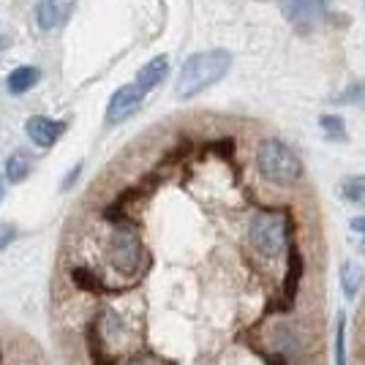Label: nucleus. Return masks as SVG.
I'll return each mask as SVG.
<instances>
[{
  "mask_svg": "<svg viewBox=\"0 0 365 365\" xmlns=\"http://www.w3.org/2000/svg\"><path fill=\"white\" fill-rule=\"evenodd\" d=\"M232 68V55L227 49H207V52H197L188 61L182 63V71L175 85V96L178 98H194L202 91L218 85Z\"/></svg>",
  "mask_w": 365,
  "mask_h": 365,
  "instance_id": "nucleus-1",
  "label": "nucleus"
},
{
  "mask_svg": "<svg viewBox=\"0 0 365 365\" xmlns=\"http://www.w3.org/2000/svg\"><path fill=\"white\" fill-rule=\"evenodd\" d=\"M257 167L262 172L264 180H270L273 185L287 188L300 178L303 164L297 158V153L287 148L281 139H264L257 150Z\"/></svg>",
  "mask_w": 365,
  "mask_h": 365,
  "instance_id": "nucleus-2",
  "label": "nucleus"
},
{
  "mask_svg": "<svg viewBox=\"0 0 365 365\" xmlns=\"http://www.w3.org/2000/svg\"><path fill=\"white\" fill-rule=\"evenodd\" d=\"M248 237L262 257L275 259L287 248V218L278 213L254 215L251 227H248Z\"/></svg>",
  "mask_w": 365,
  "mask_h": 365,
  "instance_id": "nucleus-3",
  "label": "nucleus"
},
{
  "mask_svg": "<svg viewBox=\"0 0 365 365\" xmlns=\"http://www.w3.org/2000/svg\"><path fill=\"white\" fill-rule=\"evenodd\" d=\"M281 14L294 31L311 33L324 19V0H278Z\"/></svg>",
  "mask_w": 365,
  "mask_h": 365,
  "instance_id": "nucleus-4",
  "label": "nucleus"
},
{
  "mask_svg": "<svg viewBox=\"0 0 365 365\" xmlns=\"http://www.w3.org/2000/svg\"><path fill=\"white\" fill-rule=\"evenodd\" d=\"M109 257H112V264L120 273H137L139 262H142V243H139V237L131 229L115 232V237L109 243Z\"/></svg>",
  "mask_w": 365,
  "mask_h": 365,
  "instance_id": "nucleus-5",
  "label": "nucleus"
},
{
  "mask_svg": "<svg viewBox=\"0 0 365 365\" xmlns=\"http://www.w3.org/2000/svg\"><path fill=\"white\" fill-rule=\"evenodd\" d=\"M142 98H145V93L139 91L137 85L118 88L107 104V125H118V123H125L128 118H134L139 107H142Z\"/></svg>",
  "mask_w": 365,
  "mask_h": 365,
  "instance_id": "nucleus-6",
  "label": "nucleus"
},
{
  "mask_svg": "<svg viewBox=\"0 0 365 365\" xmlns=\"http://www.w3.org/2000/svg\"><path fill=\"white\" fill-rule=\"evenodd\" d=\"M63 131H66V123L61 120H49L44 115H36L31 120L25 123V134L33 139V145H38V148H52L58 139L63 137Z\"/></svg>",
  "mask_w": 365,
  "mask_h": 365,
  "instance_id": "nucleus-7",
  "label": "nucleus"
},
{
  "mask_svg": "<svg viewBox=\"0 0 365 365\" xmlns=\"http://www.w3.org/2000/svg\"><path fill=\"white\" fill-rule=\"evenodd\" d=\"M167 74H169V61L161 55V58H153L150 63H145V66L139 68L137 82H134V85H137L142 93H148V91H153Z\"/></svg>",
  "mask_w": 365,
  "mask_h": 365,
  "instance_id": "nucleus-8",
  "label": "nucleus"
},
{
  "mask_svg": "<svg viewBox=\"0 0 365 365\" xmlns=\"http://www.w3.org/2000/svg\"><path fill=\"white\" fill-rule=\"evenodd\" d=\"M38 79H41V71L36 68V66H19L14 68L9 79H6V88L11 96H22V93H28L31 88L38 85Z\"/></svg>",
  "mask_w": 365,
  "mask_h": 365,
  "instance_id": "nucleus-9",
  "label": "nucleus"
},
{
  "mask_svg": "<svg viewBox=\"0 0 365 365\" xmlns=\"http://www.w3.org/2000/svg\"><path fill=\"white\" fill-rule=\"evenodd\" d=\"M303 254L292 245L289 251V270H287V278H284V292H287V297H289L292 303H294V297H297V289H300V278H303Z\"/></svg>",
  "mask_w": 365,
  "mask_h": 365,
  "instance_id": "nucleus-10",
  "label": "nucleus"
},
{
  "mask_svg": "<svg viewBox=\"0 0 365 365\" xmlns=\"http://www.w3.org/2000/svg\"><path fill=\"white\" fill-rule=\"evenodd\" d=\"M71 281H74L82 292H91V294H104V292H107L104 281L93 273V270H88V267H74V270H71Z\"/></svg>",
  "mask_w": 365,
  "mask_h": 365,
  "instance_id": "nucleus-11",
  "label": "nucleus"
},
{
  "mask_svg": "<svg viewBox=\"0 0 365 365\" xmlns=\"http://www.w3.org/2000/svg\"><path fill=\"white\" fill-rule=\"evenodd\" d=\"M341 197L354 205H365V175L360 178H344L341 182Z\"/></svg>",
  "mask_w": 365,
  "mask_h": 365,
  "instance_id": "nucleus-12",
  "label": "nucleus"
},
{
  "mask_svg": "<svg viewBox=\"0 0 365 365\" xmlns=\"http://www.w3.org/2000/svg\"><path fill=\"white\" fill-rule=\"evenodd\" d=\"M28 172H31V161L25 155H19V153L6 161V178H9V182H22L28 178Z\"/></svg>",
  "mask_w": 365,
  "mask_h": 365,
  "instance_id": "nucleus-13",
  "label": "nucleus"
},
{
  "mask_svg": "<svg viewBox=\"0 0 365 365\" xmlns=\"http://www.w3.org/2000/svg\"><path fill=\"white\" fill-rule=\"evenodd\" d=\"M341 284H344V289H346V297H354L357 287L363 284V270H360L357 264L346 262V264H344V270H341Z\"/></svg>",
  "mask_w": 365,
  "mask_h": 365,
  "instance_id": "nucleus-14",
  "label": "nucleus"
},
{
  "mask_svg": "<svg viewBox=\"0 0 365 365\" xmlns=\"http://www.w3.org/2000/svg\"><path fill=\"white\" fill-rule=\"evenodd\" d=\"M36 19H38V25H41L44 31H52V28L61 22V11H58L55 3H38V6H36Z\"/></svg>",
  "mask_w": 365,
  "mask_h": 365,
  "instance_id": "nucleus-15",
  "label": "nucleus"
},
{
  "mask_svg": "<svg viewBox=\"0 0 365 365\" xmlns=\"http://www.w3.org/2000/svg\"><path fill=\"white\" fill-rule=\"evenodd\" d=\"M322 128H324V134L327 139H333V142H346V125L341 118H333V115H322Z\"/></svg>",
  "mask_w": 365,
  "mask_h": 365,
  "instance_id": "nucleus-16",
  "label": "nucleus"
},
{
  "mask_svg": "<svg viewBox=\"0 0 365 365\" xmlns=\"http://www.w3.org/2000/svg\"><path fill=\"white\" fill-rule=\"evenodd\" d=\"M335 365H346V317H338V330H335Z\"/></svg>",
  "mask_w": 365,
  "mask_h": 365,
  "instance_id": "nucleus-17",
  "label": "nucleus"
},
{
  "mask_svg": "<svg viewBox=\"0 0 365 365\" xmlns=\"http://www.w3.org/2000/svg\"><path fill=\"white\" fill-rule=\"evenodd\" d=\"M338 104H346V107H365V82H357L335 98Z\"/></svg>",
  "mask_w": 365,
  "mask_h": 365,
  "instance_id": "nucleus-18",
  "label": "nucleus"
},
{
  "mask_svg": "<svg viewBox=\"0 0 365 365\" xmlns=\"http://www.w3.org/2000/svg\"><path fill=\"white\" fill-rule=\"evenodd\" d=\"M14 240H16V227H11V224H0V251L9 248Z\"/></svg>",
  "mask_w": 365,
  "mask_h": 365,
  "instance_id": "nucleus-19",
  "label": "nucleus"
},
{
  "mask_svg": "<svg viewBox=\"0 0 365 365\" xmlns=\"http://www.w3.org/2000/svg\"><path fill=\"white\" fill-rule=\"evenodd\" d=\"M351 229H354V232H360V235H365V215L351 218Z\"/></svg>",
  "mask_w": 365,
  "mask_h": 365,
  "instance_id": "nucleus-20",
  "label": "nucleus"
},
{
  "mask_svg": "<svg viewBox=\"0 0 365 365\" xmlns=\"http://www.w3.org/2000/svg\"><path fill=\"white\" fill-rule=\"evenodd\" d=\"M79 169H82V167H76L74 172H71V175H68V178H66V182H63V191H66V188H71V182L76 180V175H79Z\"/></svg>",
  "mask_w": 365,
  "mask_h": 365,
  "instance_id": "nucleus-21",
  "label": "nucleus"
},
{
  "mask_svg": "<svg viewBox=\"0 0 365 365\" xmlns=\"http://www.w3.org/2000/svg\"><path fill=\"white\" fill-rule=\"evenodd\" d=\"M0 202H3V178H0Z\"/></svg>",
  "mask_w": 365,
  "mask_h": 365,
  "instance_id": "nucleus-22",
  "label": "nucleus"
},
{
  "mask_svg": "<svg viewBox=\"0 0 365 365\" xmlns=\"http://www.w3.org/2000/svg\"><path fill=\"white\" fill-rule=\"evenodd\" d=\"M131 365H142V363H131Z\"/></svg>",
  "mask_w": 365,
  "mask_h": 365,
  "instance_id": "nucleus-23",
  "label": "nucleus"
},
{
  "mask_svg": "<svg viewBox=\"0 0 365 365\" xmlns=\"http://www.w3.org/2000/svg\"><path fill=\"white\" fill-rule=\"evenodd\" d=\"M363 251H365V245H363Z\"/></svg>",
  "mask_w": 365,
  "mask_h": 365,
  "instance_id": "nucleus-24",
  "label": "nucleus"
}]
</instances>
